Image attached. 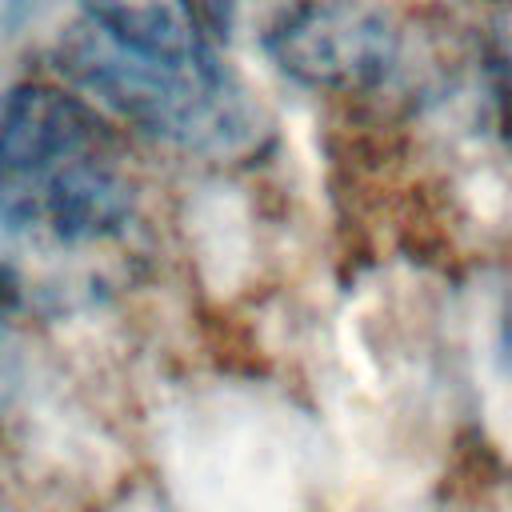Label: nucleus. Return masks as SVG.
Returning a JSON list of instances; mask_svg holds the SVG:
<instances>
[{"label":"nucleus","mask_w":512,"mask_h":512,"mask_svg":"<svg viewBox=\"0 0 512 512\" xmlns=\"http://www.w3.org/2000/svg\"><path fill=\"white\" fill-rule=\"evenodd\" d=\"M136 184L108 116L68 84L0 92V300L56 292L52 268L128 236Z\"/></svg>","instance_id":"obj_1"},{"label":"nucleus","mask_w":512,"mask_h":512,"mask_svg":"<svg viewBox=\"0 0 512 512\" xmlns=\"http://www.w3.org/2000/svg\"><path fill=\"white\" fill-rule=\"evenodd\" d=\"M52 64L72 92L140 136L204 160H248L272 140L260 100L220 56L204 64L136 52L76 16L52 44Z\"/></svg>","instance_id":"obj_2"},{"label":"nucleus","mask_w":512,"mask_h":512,"mask_svg":"<svg viewBox=\"0 0 512 512\" xmlns=\"http://www.w3.org/2000/svg\"><path fill=\"white\" fill-rule=\"evenodd\" d=\"M268 56L304 88L368 92L396 68V28L360 0H308L268 44Z\"/></svg>","instance_id":"obj_3"},{"label":"nucleus","mask_w":512,"mask_h":512,"mask_svg":"<svg viewBox=\"0 0 512 512\" xmlns=\"http://www.w3.org/2000/svg\"><path fill=\"white\" fill-rule=\"evenodd\" d=\"M80 16L104 36L164 60H216L212 36L192 0H76Z\"/></svg>","instance_id":"obj_4"},{"label":"nucleus","mask_w":512,"mask_h":512,"mask_svg":"<svg viewBox=\"0 0 512 512\" xmlns=\"http://www.w3.org/2000/svg\"><path fill=\"white\" fill-rule=\"evenodd\" d=\"M212 40L268 44L308 0H192Z\"/></svg>","instance_id":"obj_5"},{"label":"nucleus","mask_w":512,"mask_h":512,"mask_svg":"<svg viewBox=\"0 0 512 512\" xmlns=\"http://www.w3.org/2000/svg\"><path fill=\"white\" fill-rule=\"evenodd\" d=\"M28 4H32V0H4V16H8V20H16V16H20Z\"/></svg>","instance_id":"obj_6"},{"label":"nucleus","mask_w":512,"mask_h":512,"mask_svg":"<svg viewBox=\"0 0 512 512\" xmlns=\"http://www.w3.org/2000/svg\"><path fill=\"white\" fill-rule=\"evenodd\" d=\"M0 344H4V320H0Z\"/></svg>","instance_id":"obj_7"}]
</instances>
